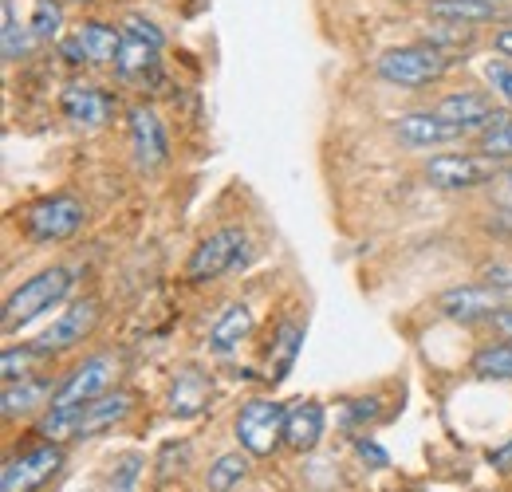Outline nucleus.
<instances>
[{
    "instance_id": "f257e3e1",
    "label": "nucleus",
    "mask_w": 512,
    "mask_h": 492,
    "mask_svg": "<svg viewBox=\"0 0 512 492\" xmlns=\"http://www.w3.org/2000/svg\"><path fill=\"white\" fill-rule=\"evenodd\" d=\"M75 288V272L71 268H44V272H36L32 280H24L12 296H8V304H4V319H0V331L4 335H12L16 327H24V323H32V319H40L44 311H52L56 304H64L67 292Z\"/></svg>"
},
{
    "instance_id": "bb28decb",
    "label": "nucleus",
    "mask_w": 512,
    "mask_h": 492,
    "mask_svg": "<svg viewBox=\"0 0 512 492\" xmlns=\"http://www.w3.org/2000/svg\"><path fill=\"white\" fill-rule=\"evenodd\" d=\"M473 32H469V24H449V20H438L434 28H426V44H434L438 52H446L449 60L453 56H461V52H469L473 48Z\"/></svg>"
},
{
    "instance_id": "c9c22d12",
    "label": "nucleus",
    "mask_w": 512,
    "mask_h": 492,
    "mask_svg": "<svg viewBox=\"0 0 512 492\" xmlns=\"http://www.w3.org/2000/svg\"><path fill=\"white\" fill-rule=\"evenodd\" d=\"M355 453H359L367 465H375V469H386V461H390V457H386V449H379V445H375V441H367V437H359V441H355Z\"/></svg>"
},
{
    "instance_id": "412c9836",
    "label": "nucleus",
    "mask_w": 512,
    "mask_h": 492,
    "mask_svg": "<svg viewBox=\"0 0 512 492\" xmlns=\"http://www.w3.org/2000/svg\"><path fill=\"white\" fill-rule=\"evenodd\" d=\"M300 347H304V327H300V323H292V319H284V323H280V331H276V339H272L268 382H284V378H288V370H292V363H296Z\"/></svg>"
},
{
    "instance_id": "6ab92c4d",
    "label": "nucleus",
    "mask_w": 512,
    "mask_h": 492,
    "mask_svg": "<svg viewBox=\"0 0 512 492\" xmlns=\"http://www.w3.org/2000/svg\"><path fill=\"white\" fill-rule=\"evenodd\" d=\"M249 335H253V311L245 308V304H229V308L213 319V327H209V351L213 355H229Z\"/></svg>"
},
{
    "instance_id": "aec40b11",
    "label": "nucleus",
    "mask_w": 512,
    "mask_h": 492,
    "mask_svg": "<svg viewBox=\"0 0 512 492\" xmlns=\"http://www.w3.org/2000/svg\"><path fill=\"white\" fill-rule=\"evenodd\" d=\"M209 402V378L201 370H182L174 382H170V394H166V410L174 418H197Z\"/></svg>"
},
{
    "instance_id": "a878e982",
    "label": "nucleus",
    "mask_w": 512,
    "mask_h": 492,
    "mask_svg": "<svg viewBox=\"0 0 512 492\" xmlns=\"http://www.w3.org/2000/svg\"><path fill=\"white\" fill-rule=\"evenodd\" d=\"M32 28H20V20H16V8H12V0H4V24H0V56L4 63H16L28 56V48H32Z\"/></svg>"
},
{
    "instance_id": "79ce46f5",
    "label": "nucleus",
    "mask_w": 512,
    "mask_h": 492,
    "mask_svg": "<svg viewBox=\"0 0 512 492\" xmlns=\"http://www.w3.org/2000/svg\"><path fill=\"white\" fill-rule=\"evenodd\" d=\"M493 4H497V0H493Z\"/></svg>"
},
{
    "instance_id": "39448f33",
    "label": "nucleus",
    "mask_w": 512,
    "mask_h": 492,
    "mask_svg": "<svg viewBox=\"0 0 512 492\" xmlns=\"http://www.w3.org/2000/svg\"><path fill=\"white\" fill-rule=\"evenodd\" d=\"M87 221V209L79 197L71 193H52L44 201H36L28 213H24V237L36 241V245H56V241H67L83 229Z\"/></svg>"
},
{
    "instance_id": "58836bf2",
    "label": "nucleus",
    "mask_w": 512,
    "mask_h": 492,
    "mask_svg": "<svg viewBox=\"0 0 512 492\" xmlns=\"http://www.w3.org/2000/svg\"><path fill=\"white\" fill-rule=\"evenodd\" d=\"M375 410H379V398H363V402L351 406L347 422H367V418H375Z\"/></svg>"
},
{
    "instance_id": "e433bc0d",
    "label": "nucleus",
    "mask_w": 512,
    "mask_h": 492,
    "mask_svg": "<svg viewBox=\"0 0 512 492\" xmlns=\"http://www.w3.org/2000/svg\"><path fill=\"white\" fill-rule=\"evenodd\" d=\"M489 465H493L497 473H505V477H512V437L505 441V445L489 449Z\"/></svg>"
},
{
    "instance_id": "393cba45",
    "label": "nucleus",
    "mask_w": 512,
    "mask_h": 492,
    "mask_svg": "<svg viewBox=\"0 0 512 492\" xmlns=\"http://www.w3.org/2000/svg\"><path fill=\"white\" fill-rule=\"evenodd\" d=\"M430 16L449 20V24H481V20L497 16V4L493 0H438V4H430Z\"/></svg>"
},
{
    "instance_id": "4be33fe9",
    "label": "nucleus",
    "mask_w": 512,
    "mask_h": 492,
    "mask_svg": "<svg viewBox=\"0 0 512 492\" xmlns=\"http://www.w3.org/2000/svg\"><path fill=\"white\" fill-rule=\"evenodd\" d=\"M249 453H221L209 469H205V489L209 492H233L245 477H249Z\"/></svg>"
},
{
    "instance_id": "2eb2a0df",
    "label": "nucleus",
    "mask_w": 512,
    "mask_h": 492,
    "mask_svg": "<svg viewBox=\"0 0 512 492\" xmlns=\"http://www.w3.org/2000/svg\"><path fill=\"white\" fill-rule=\"evenodd\" d=\"M390 126H394V138H398L402 146H414V150L446 146V142H453V138L465 134L461 126L446 123L438 111H410V115H398Z\"/></svg>"
},
{
    "instance_id": "2f4dec72",
    "label": "nucleus",
    "mask_w": 512,
    "mask_h": 492,
    "mask_svg": "<svg viewBox=\"0 0 512 492\" xmlns=\"http://www.w3.org/2000/svg\"><path fill=\"white\" fill-rule=\"evenodd\" d=\"M138 469H142V457H138V453L123 457V461L115 465V473H119V477H111V492H130V489H134Z\"/></svg>"
},
{
    "instance_id": "ea45409f",
    "label": "nucleus",
    "mask_w": 512,
    "mask_h": 492,
    "mask_svg": "<svg viewBox=\"0 0 512 492\" xmlns=\"http://www.w3.org/2000/svg\"><path fill=\"white\" fill-rule=\"evenodd\" d=\"M493 48H497L501 56H509V60H512V24H509V28H501V32H493Z\"/></svg>"
},
{
    "instance_id": "7c9ffc66",
    "label": "nucleus",
    "mask_w": 512,
    "mask_h": 492,
    "mask_svg": "<svg viewBox=\"0 0 512 492\" xmlns=\"http://www.w3.org/2000/svg\"><path fill=\"white\" fill-rule=\"evenodd\" d=\"M123 32L138 36V40H146V44H154V48H162V44H166L162 28H158L154 20H146V16H127V20H123Z\"/></svg>"
},
{
    "instance_id": "ddd939ff",
    "label": "nucleus",
    "mask_w": 512,
    "mask_h": 492,
    "mask_svg": "<svg viewBox=\"0 0 512 492\" xmlns=\"http://www.w3.org/2000/svg\"><path fill=\"white\" fill-rule=\"evenodd\" d=\"M95 323H99V304L95 300H75L71 308L36 339V351L48 359V355H60V351H71V347H79L91 331H95Z\"/></svg>"
},
{
    "instance_id": "a211bd4d",
    "label": "nucleus",
    "mask_w": 512,
    "mask_h": 492,
    "mask_svg": "<svg viewBox=\"0 0 512 492\" xmlns=\"http://www.w3.org/2000/svg\"><path fill=\"white\" fill-rule=\"evenodd\" d=\"M52 386L48 382H40V378H16V382H4V398H0V414H4V422H16V418H28V414H36L44 402H52Z\"/></svg>"
},
{
    "instance_id": "a19ab883",
    "label": "nucleus",
    "mask_w": 512,
    "mask_h": 492,
    "mask_svg": "<svg viewBox=\"0 0 512 492\" xmlns=\"http://www.w3.org/2000/svg\"><path fill=\"white\" fill-rule=\"evenodd\" d=\"M79 4H95V0H79Z\"/></svg>"
},
{
    "instance_id": "f3484780",
    "label": "nucleus",
    "mask_w": 512,
    "mask_h": 492,
    "mask_svg": "<svg viewBox=\"0 0 512 492\" xmlns=\"http://www.w3.org/2000/svg\"><path fill=\"white\" fill-rule=\"evenodd\" d=\"M323 426H327V418H323V406L320 402H292L288 406V414H284V445L288 449H296V453H312L316 445L323 441Z\"/></svg>"
},
{
    "instance_id": "dca6fc26",
    "label": "nucleus",
    "mask_w": 512,
    "mask_h": 492,
    "mask_svg": "<svg viewBox=\"0 0 512 492\" xmlns=\"http://www.w3.org/2000/svg\"><path fill=\"white\" fill-rule=\"evenodd\" d=\"M130 410H134V394L115 386V390L91 398L87 406H79V430H75V437H99V433L115 430Z\"/></svg>"
},
{
    "instance_id": "b1692460",
    "label": "nucleus",
    "mask_w": 512,
    "mask_h": 492,
    "mask_svg": "<svg viewBox=\"0 0 512 492\" xmlns=\"http://www.w3.org/2000/svg\"><path fill=\"white\" fill-rule=\"evenodd\" d=\"M473 374L477 378H493V382H512V343L497 339V343H485L477 347L473 355Z\"/></svg>"
},
{
    "instance_id": "f704fd0d",
    "label": "nucleus",
    "mask_w": 512,
    "mask_h": 492,
    "mask_svg": "<svg viewBox=\"0 0 512 492\" xmlns=\"http://www.w3.org/2000/svg\"><path fill=\"white\" fill-rule=\"evenodd\" d=\"M485 233L489 237H501V241H512V209H493L485 221Z\"/></svg>"
},
{
    "instance_id": "20e7f679",
    "label": "nucleus",
    "mask_w": 512,
    "mask_h": 492,
    "mask_svg": "<svg viewBox=\"0 0 512 492\" xmlns=\"http://www.w3.org/2000/svg\"><path fill=\"white\" fill-rule=\"evenodd\" d=\"M284 414H288V406H280L272 398H249L233 422L241 449L249 457H272L284 445Z\"/></svg>"
},
{
    "instance_id": "4c0bfd02",
    "label": "nucleus",
    "mask_w": 512,
    "mask_h": 492,
    "mask_svg": "<svg viewBox=\"0 0 512 492\" xmlns=\"http://www.w3.org/2000/svg\"><path fill=\"white\" fill-rule=\"evenodd\" d=\"M489 327H493V335L497 339H505V343H512V304L509 308H501L493 319H489Z\"/></svg>"
},
{
    "instance_id": "6e6552de",
    "label": "nucleus",
    "mask_w": 512,
    "mask_h": 492,
    "mask_svg": "<svg viewBox=\"0 0 512 492\" xmlns=\"http://www.w3.org/2000/svg\"><path fill=\"white\" fill-rule=\"evenodd\" d=\"M64 465V445L60 441H44L12 461H4V473H0V492H36L44 489Z\"/></svg>"
},
{
    "instance_id": "4468645a",
    "label": "nucleus",
    "mask_w": 512,
    "mask_h": 492,
    "mask_svg": "<svg viewBox=\"0 0 512 492\" xmlns=\"http://www.w3.org/2000/svg\"><path fill=\"white\" fill-rule=\"evenodd\" d=\"M60 107H64V119L75 130H99L115 115V99L103 87H91V83H67L64 95H60Z\"/></svg>"
},
{
    "instance_id": "1a4fd4ad",
    "label": "nucleus",
    "mask_w": 512,
    "mask_h": 492,
    "mask_svg": "<svg viewBox=\"0 0 512 492\" xmlns=\"http://www.w3.org/2000/svg\"><path fill=\"white\" fill-rule=\"evenodd\" d=\"M512 296L493 284H453L438 296V311L453 323H489L501 308H509Z\"/></svg>"
},
{
    "instance_id": "9d476101",
    "label": "nucleus",
    "mask_w": 512,
    "mask_h": 492,
    "mask_svg": "<svg viewBox=\"0 0 512 492\" xmlns=\"http://www.w3.org/2000/svg\"><path fill=\"white\" fill-rule=\"evenodd\" d=\"M115 378H119V359L115 355H91L56 386L48 406H87L91 398L115 390Z\"/></svg>"
},
{
    "instance_id": "473e14b6",
    "label": "nucleus",
    "mask_w": 512,
    "mask_h": 492,
    "mask_svg": "<svg viewBox=\"0 0 512 492\" xmlns=\"http://www.w3.org/2000/svg\"><path fill=\"white\" fill-rule=\"evenodd\" d=\"M489 197H493V209H512V166H505L489 182Z\"/></svg>"
},
{
    "instance_id": "c85d7f7f",
    "label": "nucleus",
    "mask_w": 512,
    "mask_h": 492,
    "mask_svg": "<svg viewBox=\"0 0 512 492\" xmlns=\"http://www.w3.org/2000/svg\"><path fill=\"white\" fill-rule=\"evenodd\" d=\"M44 355L36 351V343H24V347H8L4 359H0V374L4 382H16V378H28V370L36 367Z\"/></svg>"
},
{
    "instance_id": "423d86ee",
    "label": "nucleus",
    "mask_w": 512,
    "mask_h": 492,
    "mask_svg": "<svg viewBox=\"0 0 512 492\" xmlns=\"http://www.w3.org/2000/svg\"><path fill=\"white\" fill-rule=\"evenodd\" d=\"M245 256H249V237H245V229H233V225H229V229H217V233H209V237L190 252L186 280H190V284H209V280H217V276L241 268Z\"/></svg>"
},
{
    "instance_id": "9b49d317",
    "label": "nucleus",
    "mask_w": 512,
    "mask_h": 492,
    "mask_svg": "<svg viewBox=\"0 0 512 492\" xmlns=\"http://www.w3.org/2000/svg\"><path fill=\"white\" fill-rule=\"evenodd\" d=\"M127 126H130V154H134V166H138L142 174H158V170L170 162V138H166L162 119H158L150 107H130Z\"/></svg>"
},
{
    "instance_id": "0eeeda50",
    "label": "nucleus",
    "mask_w": 512,
    "mask_h": 492,
    "mask_svg": "<svg viewBox=\"0 0 512 492\" xmlns=\"http://www.w3.org/2000/svg\"><path fill=\"white\" fill-rule=\"evenodd\" d=\"M119 48H123V28L103 20H83L67 40H60V56L71 67H115Z\"/></svg>"
},
{
    "instance_id": "f03ea898",
    "label": "nucleus",
    "mask_w": 512,
    "mask_h": 492,
    "mask_svg": "<svg viewBox=\"0 0 512 492\" xmlns=\"http://www.w3.org/2000/svg\"><path fill=\"white\" fill-rule=\"evenodd\" d=\"M449 60L446 52H438L434 44H402V48H390L375 60V71L379 79L394 83V87H434L449 75Z\"/></svg>"
},
{
    "instance_id": "f8f14e48",
    "label": "nucleus",
    "mask_w": 512,
    "mask_h": 492,
    "mask_svg": "<svg viewBox=\"0 0 512 492\" xmlns=\"http://www.w3.org/2000/svg\"><path fill=\"white\" fill-rule=\"evenodd\" d=\"M434 111H438L446 123L461 126L465 134L497 130V126L509 119V111H505V107H493V99L481 95V91H453V95H446Z\"/></svg>"
},
{
    "instance_id": "5701e85b",
    "label": "nucleus",
    "mask_w": 512,
    "mask_h": 492,
    "mask_svg": "<svg viewBox=\"0 0 512 492\" xmlns=\"http://www.w3.org/2000/svg\"><path fill=\"white\" fill-rule=\"evenodd\" d=\"M158 52H162V48H154V44H146V40L123 32V48H119V56H115V75H123V79L146 75V71L158 63Z\"/></svg>"
},
{
    "instance_id": "7ed1b4c3",
    "label": "nucleus",
    "mask_w": 512,
    "mask_h": 492,
    "mask_svg": "<svg viewBox=\"0 0 512 492\" xmlns=\"http://www.w3.org/2000/svg\"><path fill=\"white\" fill-rule=\"evenodd\" d=\"M426 182L442 193H465V189H477V185H489L501 174V162L481 154V150H446V154H430L426 166H422Z\"/></svg>"
},
{
    "instance_id": "cd10ccee",
    "label": "nucleus",
    "mask_w": 512,
    "mask_h": 492,
    "mask_svg": "<svg viewBox=\"0 0 512 492\" xmlns=\"http://www.w3.org/2000/svg\"><path fill=\"white\" fill-rule=\"evenodd\" d=\"M28 28L36 40H60L64 36V0H36Z\"/></svg>"
},
{
    "instance_id": "c756f323",
    "label": "nucleus",
    "mask_w": 512,
    "mask_h": 492,
    "mask_svg": "<svg viewBox=\"0 0 512 492\" xmlns=\"http://www.w3.org/2000/svg\"><path fill=\"white\" fill-rule=\"evenodd\" d=\"M477 150L489 154V158H497V162L512 158V115L497 126V130H485V134L477 138Z\"/></svg>"
},
{
    "instance_id": "72a5a7b5",
    "label": "nucleus",
    "mask_w": 512,
    "mask_h": 492,
    "mask_svg": "<svg viewBox=\"0 0 512 492\" xmlns=\"http://www.w3.org/2000/svg\"><path fill=\"white\" fill-rule=\"evenodd\" d=\"M485 79L497 87V95L512 107V67H505V63H485Z\"/></svg>"
}]
</instances>
